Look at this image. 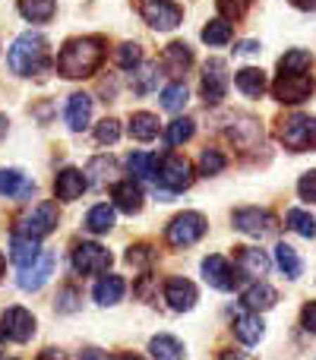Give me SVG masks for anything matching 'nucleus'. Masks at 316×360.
<instances>
[{"instance_id": "nucleus-44", "label": "nucleus", "mask_w": 316, "mask_h": 360, "mask_svg": "<svg viewBox=\"0 0 316 360\" xmlns=\"http://www.w3.org/2000/svg\"><path fill=\"white\" fill-rule=\"evenodd\" d=\"M95 139H99L101 146H114L120 139V124L114 117L99 120V127H95Z\"/></svg>"}, {"instance_id": "nucleus-37", "label": "nucleus", "mask_w": 316, "mask_h": 360, "mask_svg": "<svg viewBox=\"0 0 316 360\" xmlns=\"http://www.w3.org/2000/svg\"><path fill=\"white\" fill-rule=\"evenodd\" d=\"M86 174H89V180H92L95 186H105L108 180L118 174V162H114V158H108V155H99V158H92V162H89Z\"/></svg>"}, {"instance_id": "nucleus-22", "label": "nucleus", "mask_w": 316, "mask_h": 360, "mask_svg": "<svg viewBox=\"0 0 316 360\" xmlns=\"http://www.w3.org/2000/svg\"><path fill=\"white\" fill-rule=\"evenodd\" d=\"M275 300H279V294H275L272 285H266V281H256L253 288H247L244 291V307H247L250 313H263V310H272Z\"/></svg>"}, {"instance_id": "nucleus-40", "label": "nucleus", "mask_w": 316, "mask_h": 360, "mask_svg": "<svg viewBox=\"0 0 316 360\" xmlns=\"http://www.w3.org/2000/svg\"><path fill=\"white\" fill-rule=\"evenodd\" d=\"M285 221H288V228H291L294 234L307 237V240H313V237H316V218H313V215H307V212L291 209V212L285 215Z\"/></svg>"}, {"instance_id": "nucleus-27", "label": "nucleus", "mask_w": 316, "mask_h": 360, "mask_svg": "<svg viewBox=\"0 0 316 360\" xmlns=\"http://www.w3.org/2000/svg\"><path fill=\"white\" fill-rule=\"evenodd\" d=\"M263 319L256 316V313H241V316H234V335L241 338L244 345H256L263 338Z\"/></svg>"}, {"instance_id": "nucleus-7", "label": "nucleus", "mask_w": 316, "mask_h": 360, "mask_svg": "<svg viewBox=\"0 0 316 360\" xmlns=\"http://www.w3.org/2000/svg\"><path fill=\"white\" fill-rule=\"evenodd\" d=\"M139 13H143L146 22H149L152 29H158V32L177 29L180 19H184V10H180L174 0H143Z\"/></svg>"}, {"instance_id": "nucleus-34", "label": "nucleus", "mask_w": 316, "mask_h": 360, "mask_svg": "<svg viewBox=\"0 0 316 360\" xmlns=\"http://www.w3.org/2000/svg\"><path fill=\"white\" fill-rule=\"evenodd\" d=\"M275 262H279V269L285 272V278H301V256H298V250L294 247H288V243H279L275 247Z\"/></svg>"}, {"instance_id": "nucleus-54", "label": "nucleus", "mask_w": 316, "mask_h": 360, "mask_svg": "<svg viewBox=\"0 0 316 360\" xmlns=\"http://www.w3.org/2000/svg\"><path fill=\"white\" fill-rule=\"evenodd\" d=\"M38 360H63V354H57V351H44Z\"/></svg>"}, {"instance_id": "nucleus-10", "label": "nucleus", "mask_w": 316, "mask_h": 360, "mask_svg": "<svg viewBox=\"0 0 316 360\" xmlns=\"http://www.w3.org/2000/svg\"><path fill=\"white\" fill-rule=\"evenodd\" d=\"M0 335L10 338V342H29L35 335V316H32L25 307H10V310L0 316Z\"/></svg>"}, {"instance_id": "nucleus-57", "label": "nucleus", "mask_w": 316, "mask_h": 360, "mask_svg": "<svg viewBox=\"0 0 316 360\" xmlns=\"http://www.w3.org/2000/svg\"><path fill=\"white\" fill-rule=\"evenodd\" d=\"M0 338H4V335H0ZM0 351H4V345H0Z\"/></svg>"}, {"instance_id": "nucleus-29", "label": "nucleus", "mask_w": 316, "mask_h": 360, "mask_svg": "<svg viewBox=\"0 0 316 360\" xmlns=\"http://www.w3.org/2000/svg\"><path fill=\"white\" fill-rule=\"evenodd\" d=\"M231 38H234V29H231L228 19H209V22L203 25V41L209 44V48H225Z\"/></svg>"}, {"instance_id": "nucleus-53", "label": "nucleus", "mask_w": 316, "mask_h": 360, "mask_svg": "<svg viewBox=\"0 0 316 360\" xmlns=\"http://www.w3.org/2000/svg\"><path fill=\"white\" fill-rule=\"evenodd\" d=\"M80 360H101V354H99V351H95V348H89L86 354H80Z\"/></svg>"}, {"instance_id": "nucleus-28", "label": "nucleus", "mask_w": 316, "mask_h": 360, "mask_svg": "<svg viewBox=\"0 0 316 360\" xmlns=\"http://www.w3.org/2000/svg\"><path fill=\"white\" fill-rule=\"evenodd\" d=\"M127 168H130V174L137 180H156L158 155H152V152H133V155L127 158Z\"/></svg>"}, {"instance_id": "nucleus-12", "label": "nucleus", "mask_w": 316, "mask_h": 360, "mask_svg": "<svg viewBox=\"0 0 316 360\" xmlns=\"http://www.w3.org/2000/svg\"><path fill=\"white\" fill-rule=\"evenodd\" d=\"M234 228L247 237H266V234H272L279 224H275V215H269V212H263V209H237Z\"/></svg>"}, {"instance_id": "nucleus-17", "label": "nucleus", "mask_w": 316, "mask_h": 360, "mask_svg": "<svg viewBox=\"0 0 316 360\" xmlns=\"http://www.w3.org/2000/svg\"><path fill=\"white\" fill-rule=\"evenodd\" d=\"M63 117H67V127H70V130H73V133H82L89 124H92V95H86V92L70 95Z\"/></svg>"}, {"instance_id": "nucleus-50", "label": "nucleus", "mask_w": 316, "mask_h": 360, "mask_svg": "<svg viewBox=\"0 0 316 360\" xmlns=\"http://www.w3.org/2000/svg\"><path fill=\"white\" fill-rule=\"evenodd\" d=\"M222 360H253V357L244 354V351H228V354H225Z\"/></svg>"}, {"instance_id": "nucleus-46", "label": "nucleus", "mask_w": 316, "mask_h": 360, "mask_svg": "<svg viewBox=\"0 0 316 360\" xmlns=\"http://www.w3.org/2000/svg\"><path fill=\"white\" fill-rule=\"evenodd\" d=\"M76 307H80V291L76 288H63L57 294V313H73Z\"/></svg>"}, {"instance_id": "nucleus-19", "label": "nucleus", "mask_w": 316, "mask_h": 360, "mask_svg": "<svg viewBox=\"0 0 316 360\" xmlns=\"http://www.w3.org/2000/svg\"><path fill=\"white\" fill-rule=\"evenodd\" d=\"M35 193V180H29L19 168L0 171V196L6 199H29Z\"/></svg>"}, {"instance_id": "nucleus-14", "label": "nucleus", "mask_w": 316, "mask_h": 360, "mask_svg": "<svg viewBox=\"0 0 316 360\" xmlns=\"http://www.w3.org/2000/svg\"><path fill=\"white\" fill-rule=\"evenodd\" d=\"M161 70H165L168 76H184L187 70L193 67V51H190V44H184V41H171L165 51H161Z\"/></svg>"}, {"instance_id": "nucleus-18", "label": "nucleus", "mask_w": 316, "mask_h": 360, "mask_svg": "<svg viewBox=\"0 0 316 360\" xmlns=\"http://www.w3.org/2000/svg\"><path fill=\"white\" fill-rule=\"evenodd\" d=\"M165 300H168V307L177 313L193 310V304H196V288H193V281H187V278H168L165 281Z\"/></svg>"}, {"instance_id": "nucleus-6", "label": "nucleus", "mask_w": 316, "mask_h": 360, "mask_svg": "<svg viewBox=\"0 0 316 360\" xmlns=\"http://www.w3.org/2000/svg\"><path fill=\"white\" fill-rule=\"evenodd\" d=\"M272 95L282 105H301L313 95V79L310 73H279V79L272 82Z\"/></svg>"}, {"instance_id": "nucleus-52", "label": "nucleus", "mask_w": 316, "mask_h": 360, "mask_svg": "<svg viewBox=\"0 0 316 360\" xmlns=\"http://www.w3.org/2000/svg\"><path fill=\"white\" fill-rule=\"evenodd\" d=\"M6 130H10V120H6V114H0V139L6 136Z\"/></svg>"}, {"instance_id": "nucleus-11", "label": "nucleus", "mask_w": 316, "mask_h": 360, "mask_svg": "<svg viewBox=\"0 0 316 360\" xmlns=\"http://www.w3.org/2000/svg\"><path fill=\"white\" fill-rule=\"evenodd\" d=\"M73 269L80 275H99L111 269V253L101 243H80L73 250Z\"/></svg>"}, {"instance_id": "nucleus-23", "label": "nucleus", "mask_w": 316, "mask_h": 360, "mask_svg": "<svg viewBox=\"0 0 316 360\" xmlns=\"http://www.w3.org/2000/svg\"><path fill=\"white\" fill-rule=\"evenodd\" d=\"M42 256V247H38V240H32V237H25V234H13V240H10V259H13V266H19V269H25V266H32V262Z\"/></svg>"}, {"instance_id": "nucleus-42", "label": "nucleus", "mask_w": 316, "mask_h": 360, "mask_svg": "<svg viewBox=\"0 0 316 360\" xmlns=\"http://www.w3.org/2000/svg\"><path fill=\"white\" fill-rule=\"evenodd\" d=\"M158 82V67H143L133 70V92L137 95H149Z\"/></svg>"}, {"instance_id": "nucleus-26", "label": "nucleus", "mask_w": 316, "mask_h": 360, "mask_svg": "<svg viewBox=\"0 0 316 360\" xmlns=\"http://www.w3.org/2000/svg\"><path fill=\"white\" fill-rule=\"evenodd\" d=\"M130 136L137 139V143H152V139L158 136V117L149 111H137L130 117Z\"/></svg>"}, {"instance_id": "nucleus-55", "label": "nucleus", "mask_w": 316, "mask_h": 360, "mask_svg": "<svg viewBox=\"0 0 316 360\" xmlns=\"http://www.w3.org/2000/svg\"><path fill=\"white\" fill-rule=\"evenodd\" d=\"M114 360H143V357H137V354H118Z\"/></svg>"}, {"instance_id": "nucleus-21", "label": "nucleus", "mask_w": 316, "mask_h": 360, "mask_svg": "<svg viewBox=\"0 0 316 360\" xmlns=\"http://www.w3.org/2000/svg\"><path fill=\"white\" fill-rule=\"evenodd\" d=\"M86 184H89V180H86V174H82V171L63 168L61 174H57V180H54V196L61 199V202H73V199L82 196Z\"/></svg>"}, {"instance_id": "nucleus-45", "label": "nucleus", "mask_w": 316, "mask_h": 360, "mask_svg": "<svg viewBox=\"0 0 316 360\" xmlns=\"http://www.w3.org/2000/svg\"><path fill=\"white\" fill-rule=\"evenodd\" d=\"M152 259H156V250H152L149 243H137V247L127 250V262H130L133 269H146Z\"/></svg>"}, {"instance_id": "nucleus-31", "label": "nucleus", "mask_w": 316, "mask_h": 360, "mask_svg": "<svg viewBox=\"0 0 316 360\" xmlns=\"http://www.w3.org/2000/svg\"><path fill=\"white\" fill-rule=\"evenodd\" d=\"M228 136L234 139L237 146H244V149H250V146H256L263 139V130H260V124L256 120H250V117H244V120H237L234 127L228 130Z\"/></svg>"}, {"instance_id": "nucleus-13", "label": "nucleus", "mask_w": 316, "mask_h": 360, "mask_svg": "<svg viewBox=\"0 0 316 360\" xmlns=\"http://www.w3.org/2000/svg\"><path fill=\"white\" fill-rule=\"evenodd\" d=\"M203 278L206 285H212L215 291H234L241 275H234V266H231L225 256H209L203 262Z\"/></svg>"}, {"instance_id": "nucleus-35", "label": "nucleus", "mask_w": 316, "mask_h": 360, "mask_svg": "<svg viewBox=\"0 0 316 360\" xmlns=\"http://www.w3.org/2000/svg\"><path fill=\"white\" fill-rule=\"evenodd\" d=\"M310 67H313V54L301 48L282 54V60H279V73H307Z\"/></svg>"}, {"instance_id": "nucleus-25", "label": "nucleus", "mask_w": 316, "mask_h": 360, "mask_svg": "<svg viewBox=\"0 0 316 360\" xmlns=\"http://www.w3.org/2000/svg\"><path fill=\"white\" fill-rule=\"evenodd\" d=\"M124 291H127V281L120 278V275H105V278L95 285V300H99L101 307H114V304H120Z\"/></svg>"}, {"instance_id": "nucleus-41", "label": "nucleus", "mask_w": 316, "mask_h": 360, "mask_svg": "<svg viewBox=\"0 0 316 360\" xmlns=\"http://www.w3.org/2000/svg\"><path fill=\"white\" fill-rule=\"evenodd\" d=\"M225 165H228V158H225L222 149H203V155H199V174L215 177L225 171Z\"/></svg>"}, {"instance_id": "nucleus-16", "label": "nucleus", "mask_w": 316, "mask_h": 360, "mask_svg": "<svg viewBox=\"0 0 316 360\" xmlns=\"http://www.w3.org/2000/svg\"><path fill=\"white\" fill-rule=\"evenodd\" d=\"M269 256L256 247H237V259H234V269L237 275H247V278H263L269 272Z\"/></svg>"}, {"instance_id": "nucleus-36", "label": "nucleus", "mask_w": 316, "mask_h": 360, "mask_svg": "<svg viewBox=\"0 0 316 360\" xmlns=\"http://www.w3.org/2000/svg\"><path fill=\"white\" fill-rule=\"evenodd\" d=\"M187 101H190V92H187L184 82H171V86L161 89V108H165V111H171V114L184 111Z\"/></svg>"}, {"instance_id": "nucleus-49", "label": "nucleus", "mask_w": 316, "mask_h": 360, "mask_svg": "<svg viewBox=\"0 0 316 360\" xmlns=\"http://www.w3.org/2000/svg\"><path fill=\"white\" fill-rule=\"evenodd\" d=\"M237 54H260V41H241Z\"/></svg>"}, {"instance_id": "nucleus-3", "label": "nucleus", "mask_w": 316, "mask_h": 360, "mask_svg": "<svg viewBox=\"0 0 316 360\" xmlns=\"http://www.w3.org/2000/svg\"><path fill=\"white\" fill-rule=\"evenodd\" d=\"M279 139L291 152H316V117H310V114H294V117L282 120Z\"/></svg>"}, {"instance_id": "nucleus-15", "label": "nucleus", "mask_w": 316, "mask_h": 360, "mask_svg": "<svg viewBox=\"0 0 316 360\" xmlns=\"http://www.w3.org/2000/svg\"><path fill=\"white\" fill-rule=\"evenodd\" d=\"M51 272H54V253H42L32 266L19 269V288L23 291H38L51 278Z\"/></svg>"}, {"instance_id": "nucleus-33", "label": "nucleus", "mask_w": 316, "mask_h": 360, "mask_svg": "<svg viewBox=\"0 0 316 360\" xmlns=\"http://www.w3.org/2000/svg\"><path fill=\"white\" fill-rule=\"evenodd\" d=\"M149 351L156 360H184V345L174 335H158L149 342Z\"/></svg>"}, {"instance_id": "nucleus-5", "label": "nucleus", "mask_w": 316, "mask_h": 360, "mask_svg": "<svg viewBox=\"0 0 316 360\" xmlns=\"http://www.w3.org/2000/svg\"><path fill=\"white\" fill-rule=\"evenodd\" d=\"M206 228H209V224H206V218L199 215V212H180V215L168 224L165 237H168V243L177 247V250L180 247H193V243L206 234Z\"/></svg>"}, {"instance_id": "nucleus-4", "label": "nucleus", "mask_w": 316, "mask_h": 360, "mask_svg": "<svg viewBox=\"0 0 316 360\" xmlns=\"http://www.w3.org/2000/svg\"><path fill=\"white\" fill-rule=\"evenodd\" d=\"M158 186H161V199L174 196V193H184L193 184V168L184 155H165L158 162Z\"/></svg>"}, {"instance_id": "nucleus-56", "label": "nucleus", "mask_w": 316, "mask_h": 360, "mask_svg": "<svg viewBox=\"0 0 316 360\" xmlns=\"http://www.w3.org/2000/svg\"><path fill=\"white\" fill-rule=\"evenodd\" d=\"M4 269H6V259H4V256H0V278H4Z\"/></svg>"}, {"instance_id": "nucleus-9", "label": "nucleus", "mask_w": 316, "mask_h": 360, "mask_svg": "<svg viewBox=\"0 0 316 360\" xmlns=\"http://www.w3.org/2000/svg\"><path fill=\"white\" fill-rule=\"evenodd\" d=\"M203 98L206 105H222L225 95H228V67H225V60H218V57H212L209 63L203 67Z\"/></svg>"}, {"instance_id": "nucleus-20", "label": "nucleus", "mask_w": 316, "mask_h": 360, "mask_svg": "<svg viewBox=\"0 0 316 360\" xmlns=\"http://www.w3.org/2000/svg\"><path fill=\"white\" fill-rule=\"evenodd\" d=\"M111 196H114V205H118L120 212H127V215H137L139 209H143V190H139L137 180H118V184L111 186Z\"/></svg>"}, {"instance_id": "nucleus-1", "label": "nucleus", "mask_w": 316, "mask_h": 360, "mask_svg": "<svg viewBox=\"0 0 316 360\" xmlns=\"http://www.w3.org/2000/svg\"><path fill=\"white\" fill-rule=\"evenodd\" d=\"M101 60H105V38H70L57 54V73L63 79H86L101 67Z\"/></svg>"}, {"instance_id": "nucleus-30", "label": "nucleus", "mask_w": 316, "mask_h": 360, "mask_svg": "<svg viewBox=\"0 0 316 360\" xmlns=\"http://www.w3.org/2000/svg\"><path fill=\"white\" fill-rule=\"evenodd\" d=\"M19 13L29 22H51L57 13V4L54 0H19Z\"/></svg>"}, {"instance_id": "nucleus-2", "label": "nucleus", "mask_w": 316, "mask_h": 360, "mask_svg": "<svg viewBox=\"0 0 316 360\" xmlns=\"http://www.w3.org/2000/svg\"><path fill=\"white\" fill-rule=\"evenodd\" d=\"M6 63L16 76H35L42 70L51 67L48 60V41L38 32H23V35L13 41L10 54H6Z\"/></svg>"}, {"instance_id": "nucleus-43", "label": "nucleus", "mask_w": 316, "mask_h": 360, "mask_svg": "<svg viewBox=\"0 0 316 360\" xmlns=\"http://www.w3.org/2000/svg\"><path fill=\"white\" fill-rule=\"evenodd\" d=\"M218 4V13H222V19H228V22H237V19L247 16V10L253 6V0H215Z\"/></svg>"}, {"instance_id": "nucleus-24", "label": "nucleus", "mask_w": 316, "mask_h": 360, "mask_svg": "<svg viewBox=\"0 0 316 360\" xmlns=\"http://www.w3.org/2000/svg\"><path fill=\"white\" fill-rule=\"evenodd\" d=\"M234 82H237V89H241L247 98H260V95L266 92V73H263L260 67H244V70H237Z\"/></svg>"}, {"instance_id": "nucleus-32", "label": "nucleus", "mask_w": 316, "mask_h": 360, "mask_svg": "<svg viewBox=\"0 0 316 360\" xmlns=\"http://www.w3.org/2000/svg\"><path fill=\"white\" fill-rule=\"evenodd\" d=\"M86 228L92 231V234H108V231L114 228V205L101 202V205H95V209H89Z\"/></svg>"}, {"instance_id": "nucleus-8", "label": "nucleus", "mask_w": 316, "mask_h": 360, "mask_svg": "<svg viewBox=\"0 0 316 360\" xmlns=\"http://www.w3.org/2000/svg\"><path fill=\"white\" fill-rule=\"evenodd\" d=\"M54 228H57V205L54 202H38L35 209H32L29 215H23V221H19V234L32 237V240L48 237Z\"/></svg>"}, {"instance_id": "nucleus-39", "label": "nucleus", "mask_w": 316, "mask_h": 360, "mask_svg": "<svg viewBox=\"0 0 316 360\" xmlns=\"http://www.w3.org/2000/svg\"><path fill=\"white\" fill-rule=\"evenodd\" d=\"M114 63H118L120 70H127V73H133L137 67H143V48H139L137 41H124L114 51Z\"/></svg>"}, {"instance_id": "nucleus-38", "label": "nucleus", "mask_w": 316, "mask_h": 360, "mask_svg": "<svg viewBox=\"0 0 316 360\" xmlns=\"http://www.w3.org/2000/svg\"><path fill=\"white\" fill-rule=\"evenodd\" d=\"M193 133H196V124H193L190 117H177V120H171V124H168L165 143L168 146H184V143H190V139H193Z\"/></svg>"}, {"instance_id": "nucleus-48", "label": "nucleus", "mask_w": 316, "mask_h": 360, "mask_svg": "<svg viewBox=\"0 0 316 360\" xmlns=\"http://www.w3.org/2000/svg\"><path fill=\"white\" fill-rule=\"evenodd\" d=\"M301 323H304V329L310 332V335H316V304H307L304 313H301Z\"/></svg>"}, {"instance_id": "nucleus-47", "label": "nucleus", "mask_w": 316, "mask_h": 360, "mask_svg": "<svg viewBox=\"0 0 316 360\" xmlns=\"http://www.w3.org/2000/svg\"><path fill=\"white\" fill-rule=\"evenodd\" d=\"M298 193H301V199H307V202H316V171H307V174L301 177Z\"/></svg>"}, {"instance_id": "nucleus-51", "label": "nucleus", "mask_w": 316, "mask_h": 360, "mask_svg": "<svg viewBox=\"0 0 316 360\" xmlns=\"http://www.w3.org/2000/svg\"><path fill=\"white\" fill-rule=\"evenodd\" d=\"M298 10H316V0H291Z\"/></svg>"}]
</instances>
